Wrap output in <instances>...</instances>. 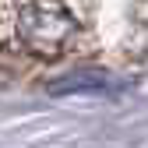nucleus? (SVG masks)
<instances>
[{"label": "nucleus", "mask_w": 148, "mask_h": 148, "mask_svg": "<svg viewBox=\"0 0 148 148\" xmlns=\"http://www.w3.org/2000/svg\"><path fill=\"white\" fill-rule=\"evenodd\" d=\"M78 32L74 14L57 0H32L18 11V35L39 57H60Z\"/></svg>", "instance_id": "f257e3e1"}, {"label": "nucleus", "mask_w": 148, "mask_h": 148, "mask_svg": "<svg viewBox=\"0 0 148 148\" xmlns=\"http://www.w3.org/2000/svg\"><path fill=\"white\" fill-rule=\"evenodd\" d=\"M102 85L116 88V81H109L106 74H88V71H78V74H67L53 85V92H102Z\"/></svg>", "instance_id": "f03ea898"}]
</instances>
